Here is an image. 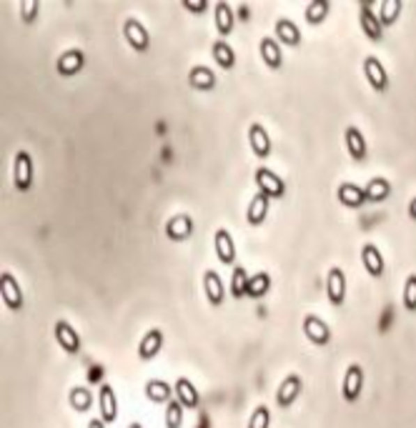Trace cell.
Listing matches in <instances>:
<instances>
[{
    "mask_svg": "<svg viewBox=\"0 0 416 428\" xmlns=\"http://www.w3.org/2000/svg\"><path fill=\"white\" fill-rule=\"evenodd\" d=\"M256 186H259V191L263 193V196H268V198H281V196H286V180L281 178L279 173H274L271 168L261 166L256 168Z\"/></svg>",
    "mask_w": 416,
    "mask_h": 428,
    "instance_id": "cell-1",
    "label": "cell"
},
{
    "mask_svg": "<svg viewBox=\"0 0 416 428\" xmlns=\"http://www.w3.org/2000/svg\"><path fill=\"white\" fill-rule=\"evenodd\" d=\"M13 180L18 191H31L33 188V155L28 150H18L13 158Z\"/></svg>",
    "mask_w": 416,
    "mask_h": 428,
    "instance_id": "cell-2",
    "label": "cell"
},
{
    "mask_svg": "<svg viewBox=\"0 0 416 428\" xmlns=\"http://www.w3.org/2000/svg\"><path fill=\"white\" fill-rule=\"evenodd\" d=\"M183 8L191 13H201L208 8V3H206V0H183Z\"/></svg>",
    "mask_w": 416,
    "mask_h": 428,
    "instance_id": "cell-40",
    "label": "cell"
},
{
    "mask_svg": "<svg viewBox=\"0 0 416 428\" xmlns=\"http://www.w3.org/2000/svg\"><path fill=\"white\" fill-rule=\"evenodd\" d=\"M211 53H213V61H216L224 70H231L233 65H236V50L231 48L229 40H221V38L213 40Z\"/></svg>",
    "mask_w": 416,
    "mask_h": 428,
    "instance_id": "cell-29",
    "label": "cell"
},
{
    "mask_svg": "<svg viewBox=\"0 0 416 428\" xmlns=\"http://www.w3.org/2000/svg\"><path fill=\"white\" fill-rule=\"evenodd\" d=\"M163 348V331L161 328H151L148 333L143 335L141 343H138V358L141 360H151L161 354Z\"/></svg>",
    "mask_w": 416,
    "mask_h": 428,
    "instance_id": "cell-19",
    "label": "cell"
},
{
    "mask_svg": "<svg viewBox=\"0 0 416 428\" xmlns=\"http://www.w3.org/2000/svg\"><path fill=\"white\" fill-rule=\"evenodd\" d=\"M364 391V368L359 363H351L344 373V383H341V396L346 404H356Z\"/></svg>",
    "mask_w": 416,
    "mask_h": 428,
    "instance_id": "cell-5",
    "label": "cell"
},
{
    "mask_svg": "<svg viewBox=\"0 0 416 428\" xmlns=\"http://www.w3.org/2000/svg\"><path fill=\"white\" fill-rule=\"evenodd\" d=\"M364 75H367L369 86L376 90V93H384L389 90V73H386L384 63L376 56H367L364 58Z\"/></svg>",
    "mask_w": 416,
    "mask_h": 428,
    "instance_id": "cell-8",
    "label": "cell"
},
{
    "mask_svg": "<svg viewBox=\"0 0 416 428\" xmlns=\"http://www.w3.org/2000/svg\"><path fill=\"white\" fill-rule=\"evenodd\" d=\"M268 205H271V198L259 191L254 198L249 200V208H246V221H249L251 225H261L263 221H266V216H268Z\"/></svg>",
    "mask_w": 416,
    "mask_h": 428,
    "instance_id": "cell-23",
    "label": "cell"
},
{
    "mask_svg": "<svg viewBox=\"0 0 416 428\" xmlns=\"http://www.w3.org/2000/svg\"><path fill=\"white\" fill-rule=\"evenodd\" d=\"M53 335H56L58 346H61L66 354H70V356L81 354V348H83L81 335L75 333V328L68 321H63V318L61 321H56V326H53Z\"/></svg>",
    "mask_w": 416,
    "mask_h": 428,
    "instance_id": "cell-7",
    "label": "cell"
},
{
    "mask_svg": "<svg viewBox=\"0 0 416 428\" xmlns=\"http://www.w3.org/2000/svg\"><path fill=\"white\" fill-rule=\"evenodd\" d=\"M301 388H304V381H301V376H298V373H288V376L281 381L279 391H276V401H279L281 409H288V406H291L293 401L298 398Z\"/></svg>",
    "mask_w": 416,
    "mask_h": 428,
    "instance_id": "cell-14",
    "label": "cell"
},
{
    "mask_svg": "<svg viewBox=\"0 0 416 428\" xmlns=\"http://www.w3.org/2000/svg\"><path fill=\"white\" fill-rule=\"evenodd\" d=\"M271 426V411H268V406H256L254 411H251V418H249V428H268Z\"/></svg>",
    "mask_w": 416,
    "mask_h": 428,
    "instance_id": "cell-38",
    "label": "cell"
},
{
    "mask_svg": "<svg viewBox=\"0 0 416 428\" xmlns=\"http://www.w3.org/2000/svg\"><path fill=\"white\" fill-rule=\"evenodd\" d=\"M268 291H271V276H268L266 271H259V274L251 276L246 296L249 298H261V296H266Z\"/></svg>",
    "mask_w": 416,
    "mask_h": 428,
    "instance_id": "cell-33",
    "label": "cell"
},
{
    "mask_svg": "<svg viewBox=\"0 0 416 428\" xmlns=\"http://www.w3.org/2000/svg\"><path fill=\"white\" fill-rule=\"evenodd\" d=\"M401 301H404V308L409 313H416V274H409L404 280V293H401Z\"/></svg>",
    "mask_w": 416,
    "mask_h": 428,
    "instance_id": "cell-36",
    "label": "cell"
},
{
    "mask_svg": "<svg viewBox=\"0 0 416 428\" xmlns=\"http://www.w3.org/2000/svg\"><path fill=\"white\" fill-rule=\"evenodd\" d=\"M180 426H183V406H180L178 398H174L166 406V428H180Z\"/></svg>",
    "mask_w": 416,
    "mask_h": 428,
    "instance_id": "cell-37",
    "label": "cell"
},
{
    "mask_svg": "<svg viewBox=\"0 0 416 428\" xmlns=\"http://www.w3.org/2000/svg\"><path fill=\"white\" fill-rule=\"evenodd\" d=\"M409 218L411 221H416V198L409 200Z\"/></svg>",
    "mask_w": 416,
    "mask_h": 428,
    "instance_id": "cell-42",
    "label": "cell"
},
{
    "mask_svg": "<svg viewBox=\"0 0 416 428\" xmlns=\"http://www.w3.org/2000/svg\"><path fill=\"white\" fill-rule=\"evenodd\" d=\"M249 145L251 150H254L256 158H268L271 155V136H268V131L263 128L261 123H251L249 125Z\"/></svg>",
    "mask_w": 416,
    "mask_h": 428,
    "instance_id": "cell-15",
    "label": "cell"
},
{
    "mask_svg": "<svg viewBox=\"0 0 416 428\" xmlns=\"http://www.w3.org/2000/svg\"><path fill=\"white\" fill-rule=\"evenodd\" d=\"M249 280L251 276L246 274L243 266H233V274H231V296L233 298H243L249 291Z\"/></svg>",
    "mask_w": 416,
    "mask_h": 428,
    "instance_id": "cell-34",
    "label": "cell"
},
{
    "mask_svg": "<svg viewBox=\"0 0 416 428\" xmlns=\"http://www.w3.org/2000/svg\"><path fill=\"white\" fill-rule=\"evenodd\" d=\"M304 333L314 346H329L331 343L329 323L323 321L321 316H316V313H309V316L304 318Z\"/></svg>",
    "mask_w": 416,
    "mask_h": 428,
    "instance_id": "cell-9",
    "label": "cell"
},
{
    "mask_svg": "<svg viewBox=\"0 0 416 428\" xmlns=\"http://www.w3.org/2000/svg\"><path fill=\"white\" fill-rule=\"evenodd\" d=\"M326 296H329L331 306H341L346 301V274L339 266L329 268V276H326Z\"/></svg>",
    "mask_w": 416,
    "mask_h": 428,
    "instance_id": "cell-10",
    "label": "cell"
},
{
    "mask_svg": "<svg viewBox=\"0 0 416 428\" xmlns=\"http://www.w3.org/2000/svg\"><path fill=\"white\" fill-rule=\"evenodd\" d=\"M213 246H216V255L218 261L224 266H233L236 263V243H233V236H231L226 228H218L213 233Z\"/></svg>",
    "mask_w": 416,
    "mask_h": 428,
    "instance_id": "cell-12",
    "label": "cell"
},
{
    "mask_svg": "<svg viewBox=\"0 0 416 428\" xmlns=\"http://www.w3.org/2000/svg\"><path fill=\"white\" fill-rule=\"evenodd\" d=\"M361 263H364V268H367V274L371 276V278H381V276L386 274L384 255H381V251L376 248L373 243H367V246L361 248Z\"/></svg>",
    "mask_w": 416,
    "mask_h": 428,
    "instance_id": "cell-16",
    "label": "cell"
},
{
    "mask_svg": "<svg viewBox=\"0 0 416 428\" xmlns=\"http://www.w3.org/2000/svg\"><path fill=\"white\" fill-rule=\"evenodd\" d=\"M88 428H106V421L103 418H93V421H88Z\"/></svg>",
    "mask_w": 416,
    "mask_h": 428,
    "instance_id": "cell-41",
    "label": "cell"
},
{
    "mask_svg": "<svg viewBox=\"0 0 416 428\" xmlns=\"http://www.w3.org/2000/svg\"><path fill=\"white\" fill-rule=\"evenodd\" d=\"M367 200H371V203H381V200H386L389 196H392V183L386 178H381V175H376V178H371L367 183Z\"/></svg>",
    "mask_w": 416,
    "mask_h": 428,
    "instance_id": "cell-30",
    "label": "cell"
},
{
    "mask_svg": "<svg viewBox=\"0 0 416 428\" xmlns=\"http://www.w3.org/2000/svg\"><path fill=\"white\" fill-rule=\"evenodd\" d=\"M336 196H339L341 205H346V208H361V205L367 203V191H364V188H359L356 183H348V180L339 186Z\"/></svg>",
    "mask_w": 416,
    "mask_h": 428,
    "instance_id": "cell-25",
    "label": "cell"
},
{
    "mask_svg": "<svg viewBox=\"0 0 416 428\" xmlns=\"http://www.w3.org/2000/svg\"><path fill=\"white\" fill-rule=\"evenodd\" d=\"M213 18H216V31L221 35H231L233 33V25H236V15H233V8L226 3V0H218L216 8H213Z\"/></svg>",
    "mask_w": 416,
    "mask_h": 428,
    "instance_id": "cell-24",
    "label": "cell"
},
{
    "mask_svg": "<svg viewBox=\"0 0 416 428\" xmlns=\"http://www.w3.org/2000/svg\"><path fill=\"white\" fill-rule=\"evenodd\" d=\"M191 233H193V218L188 216V213H178V216H174L166 223V236L176 243L186 241Z\"/></svg>",
    "mask_w": 416,
    "mask_h": 428,
    "instance_id": "cell-20",
    "label": "cell"
},
{
    "mask_svg": "<svg viewBox=\"0 0 416 428\" xmlns=\"http://www.w3.org/2000/svg\"><path fill=\"white\" fill-rule=\"evenodd\" d=\"M401 8H404V3H401V0H384V3H381V8H379L381 25H384V28H389V25L396 23Z\"/></svg>",
    "mask_w": 416,
    "mask_h": 428,
    "instance_id": "cell-35",
    "label": "cell"
},
{
    "mask_svg": "<svg viewBox=\"0 0 416 428\" xmlns=\"http://www.w3.org/2000/svg\"><path fill=\"white\" fill-rule=\"evenodd\" d=\"M128 428H143V423L141 421H133V423H128Z\"/></svg>",
    "mask_w": 416,
    "mask_h": 428,
    "instance_id": "cell-43",
    "label": "cell"
},
{
    "mask_svg": "<svg viewBox=\"0 0 416 428\" xmlns=\"http://www.w3.org/2000/svg\"><path fill=\"white\" fill-rule=\"evenodd\" d=\"M0 301L6 303L8 310H20L25 306V298L18 280H15L13 274H8V271H3V276H0Z\"/></svg>",
    "mask_w": 416,
    "mask_h": 428,
    "instance_id": "cell-4",
    "label": "cell"
},
{
    "mask_svg": "<svg viewBox=\"0 0 416 428\" xmlns=\"http://www.w3.org/2000/svg\"><path fill=\"white\" fill-rule=\"evenodd\" d=\"M344 143H346V150H348V155H351V161H356V163L367 161L369 143L356 125H348L346 128V133H344Z\"/></svg>",
    "mask_w": 416,
    "mask_h": 428,
    "instance_id": "cell-11",
    "label": "cell"
},
{
    "mask_svg": "<svg viewBox=\"0 0 416 428\" xmlns=\"http://www.w3.org/2000/svg\"><path fill=\"white\" fill-rule=\"evenodd\" d=\"M359 23H361V31L369 35V40H373V43H381V40H384V25H381L379 15L373 13L371 0H361Z\"/></svg>",
    "mask_w": 416,
    "mask_h": 428,
    "instance_id": "cell-3",
    "label": "cell"
},
{
    "mask_svg": "<svg viewBox=\"0 0 416 428\" xmlns=\"http://www.w3.org/2000/svg\"><path fill=\"white\" fill-rule=\"evenodd\" d=\"M188 86L196 90H213L216 88V73L208 65H193L188 73Z\"/></svg>",
    "mask_w": 416,
    "mask_h": 428,
    "instance_id": "cell-26",
    "label": "cell"
},
{
    "mask_svg": "<svg viewBox=\"0 0 416 428\" xmlns=\"http://www.w3.org/2000/svg\"><path fill=\"white\" fill-rule=\"evenodd\" d=\"M38 10H40V3L38 0H20V18L25 23H36Z\"/></svg>",
    "mask_w": 416,
    "mask_h": 428,
    "instance_id": "cell-39",
    "label": "cell"
},
{
    "mask_svg": "<svg viewBox=\"0 0 416 428\" xmlns=\"http://www.w3.org/2000/svg\"><path fill=\"white\" fill-rule=\"evenodd\" d=\"M68 401H70V406H73V411H78V413H86V411L93 406V396L88 391V386H75V388H70Z\"/></svg>",
    "mask_w": 416,
    "mask_h": 428,
    "instance_id": "cell-32",
    "label": "cell"
},
{
    "mask_svg": "<svg viewBox=\"0 0 416 428\" xmlns=\"http://www.w3.org/2000/svg\"><path fill=\"white\" fill-rule=\"evenodd\" d=\"M174 388L166 383V381L161 379H151L148 383H146V396H148V401H153V404H171L174 401Z\"/></svg>",
    "mask_w": 416,
    "mask_h": 428,
    "instance_id": "cell-28",
    "label": "cell"
},
{
    "mask_svg": "<svg viewBox=\"0 0 416 428\" xmlns=\"http://www.w3.org/2000/svg\"><path fill=\"white\" fill-rule=\"evenodd\" d=\"M331 13V3L329 0H311L309 6H306V10H304V15H306V20H309L311 25H318V23H323L326 20V15Z\"/></svg>",
    "mask_w": 416,
    "mask_h": 428,
    "instance_id": "cell-31",
    "label": "cell"
},
{
    "mask_svg": "<svg viewBox=\"0 0 416 428\" xmlns=\"http://www.w3.org/2000/svg\"><path fill=\"white\" fill-rule=\"evenodd\" d=\"M98 406H100V418L106 423H113L118 418V398H116V391H113L111 383H100Z\"/></svg>",
    "mask_w": 416,
    "mask_h": 428,
    "instance_id": "cell-17",
    "label": "cell"
},
{
    "mask_svg": "<svg viewBox=\"0 0 416 428\" xmlns=\"http://www.w3.org/2000/svg\"><path fill=\"white\" fill-rule=\"evenodd\" d=\"M56 68H58V73L66 75V78H70V75H78L83 68H86V53H83L81 48L66 50V53L58 58Z\"/></svg>",
    "mask_w": 416,
    "mask_h": 428,
    "instance_id": "cell-13",
    "label": "cell"
},
{
    "mask_svg": "<svg viewBox=\"0 0 416 428\" xmlns=\"http://www.w3.org/2000/svg\"><path fill=\"white\" fill-rule=\"evenodd\" d=\"M203 291H206V298H208V303L211 306H221L226 301V283L224 278L216 274V271H206L203 274Z\"/></svg>",
    "mask_w": 416,
    "mask_h": 428,
    "instance_id": "cell-18",
    "label": "cell"
},
{
    "mask_svg": "<svg viewBox=\"0 0 416 428\" xmlns=\"http://www.w3.org/2000/svg\"><path fill=\"white\" fill-rule=\"evenodd\" d=\"M123 35L125 40H128V45H131L136 53H146V50L151 48V33L148 28L141 23V20L136 18H128L123 23Z\"/></svg>",
    "mask_w": 416,
    "mask_h": 428,
    "instance_id": "cell-6",
    "label": "cell"
},
{
    "mask_svg": "<svg viewBox=\"0 0 416 428\" xmlns=\"http://www.w3.org/2000/svg\"><path fill=\"white\" fill-rule=\"evenodd\" d=\"M176 398L180 401V406L183 409H188V411H193V409H199L201 406V396H199V391H196V386L191 383L188 379H176Z\"/></svg>",
    "mask_w": 416,
    "mask_h": 428,
    "instance_id": "cell-22",
    "label": "cell"
},
{
    "mask_svg": "<svg viewBox=\"0 0 416 428\" xmlns=\"http://www.w3.org/2000/svg\"><path fill=\"white\" fill-rule=\"evenodd\" d=\"M259 53H261V61L266 63L271 70H279L284 65V53H281V45L279 40L274 38H261V43H259Z\"/></svg>",
    "mask_w": 416,
    "mask_h": 428,
    "instance_id": "cell-21",
    "label": "cell"
},
{
    "mask_svg": "<svg viewBox=\"0 0 416 428\" xmlns=\"http://www.w3.org/2000/svg\"><path fill=\"white\" fill-rule=\"evenodd\" d=\"M276 38H279L281 43L288 45V48H296L301 45V31H298V25L288 18H279L276 20Z\"/></svg>",
    "mask_w": 416,
    "mask_h": 428,
    "instance_id": "cell-27",
    "label": "cell"
}]
</instances>
